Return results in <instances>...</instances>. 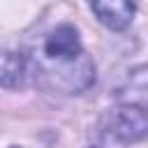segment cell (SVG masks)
<instances>
[{
	"label": "cell",
	"instance_id": "1",
	"mask_svg": "<svg viewBox=\"0 0 148 148\" xmlns=\"http://www.w3.org/2000/svg\"><path fill=\"white\" fill-rule=\"evenodd\" d=\"M25 60L28 74L32 72L51 90L76 95L95 83V65L86 56L79 30L72 23H58L46 30Z\"/></svg>",
	"mask_w": 148,
	"mask_h": 148
},
{
	"label": "cell",
	"instance_id": "2",
	"mask_svg": "<svg viewBox=\"0 0 148 148\" xmlns=\"http://www.w3.org/2000/svg\"><path fill=\"white\" fill-rule=\"evenodd\" d=\"M146 111L143 106H123L109 116L106 134L120 141H139L146 134Z\"/></svg>",
	"mask_w": 148,
	"mask_h": 148
},
{
	"label": "cell",
	"instance_id": "3",
	"mask_svg": "<svg viewBox=\"0 0 148 148\" xmlns=\"http://www.w3.org/2000/svg\"><path fill=\"white\" fill-rule=\"evenodd\" d=\"M97 21L109 30H127L136 16V0H90Z\"/></svg>",
	"mask_w": 148,
	"mask_h": 148
},
{
	"label": "cell",
	"instance_id": "4",
	"mask_svg": "<svg viewBox=\"0 0 148 148\" xmlns=\"http://www.w3.org/2000/svg\"><path fill=\"white\" fill-rule=\"evenodd\" d=\"M28 76V60L25 56L0 49V86L2 88H18Z\"/></svg>",
	"mask_w": 148,
	"mask_h": 148
},
{
	"label": "cell",
	"instance_id": "5",
	"mask_svg": "<svg viewBox=\"0 0 148 148\" xmlns=\"http://www.w3.org/2000/svg\"><path fill=\"white\" fill-rule=\"evenodd\" d=\"M14 148H16V146H14Z\"/></svg>",
	"mask_w": 148,
	"mask_h": 148
}]
</instances>
